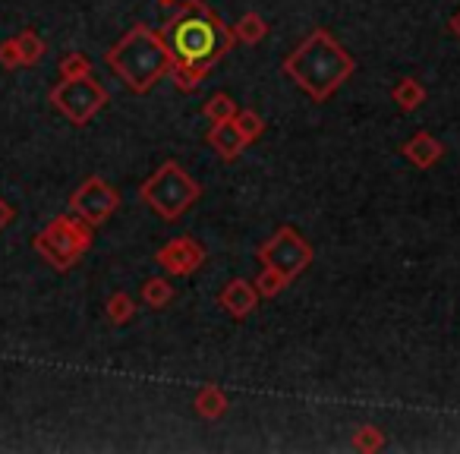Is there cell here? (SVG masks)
<instances>
[{
  "instance_id": "44dd1931",
  "label": "cell",
  "mask_w": 460,
  "mask_h": 454,
  "mask_svg": "<svg viewBox=\"0 0 460 454\" xmlns=\"http://www.w3.org/2000/svg\"><path fill=\"white\" fill-rule=\"evenodd\" d=\"M288 284H290L288 278H284L278 269H269V265H265L262 275L256 278V290H259V297H278L284 288H288Z\"/></svg>"
},
{
  "instance_id": "ac0fdd59",
  "label": "cell",
  "mask_w": 460,
  "mask_h": 454,
  "mask_svg": "<svg viewBox=\"0 0 460 454\" xmlns=\"http://www.w3.org/2000/svg\"><path fill=\"white\" fill-rule=\"evenodd\" d=\"M16 45H20V54H22V67H35L45 60V41L35 29H22L16 35Z\"/></svg>"
},
{
  "instance_id": "52a82bcc",
  "label": "cell",
  "mask_w": 460,
  "mask_h": 454,
  "mask_svg": "<svg viewBox=\"0 0 460 454\" xmlns=\"http://www.w3.org/2000/svg\"><path fill=\"white\" fill-rule=\"evenodd\" d=\"M256 256L262 259V265L281 272L288 281H296V278H300L303 272L313 265L315 250L306 244V237H300V231H296V227L284 224V227H278V231L271 234L262 246H259Z\"/></svg>"
},
{
  "instance_id": "2e32d148",
  "label": "cell",
  "mask_w": 460,
  "mask_h": 454,
  "mask_svg": "<svg viewBox=\"0 0 460 454\" xmlns=\"http://www.w3.org/2000/svg\"><path fill=\"white\" fill-rule=\"evenodd\" d=\"M104 316H108L111 325H127L136 316V300L127 290H114V294L104 300Z\"/></svg>"
},
{
  "instance_id": "8992f818",
  "label": "cell",
  "mask_w": 460,
  "mask_h": 454,
  "mask_svg": "<svg viewBox=\"0 0 460 454\" xmlns=\"http://www.w3.org/2000/svg\"><path fill=\"white\" fill-rule=\"evenodd\" d=\"M51 104L76 127H85L98 111L108 104V89H104L98 79L89 76H73V79H60L51 89Z\"/></svg>"
},
{
  "instance_id": "d4e9b609",
  "label": "cell",
  "mask_w": 460,
  "mask_h": 454,
  "mask_svg": "<svg viewBox=\"0 0 460 454\" xmlns=\"http://www.w3.org/2000/svg\"><path fill=\"white\" fill-rule=\"evenodd\" d=\"M13 218H16V209L7 202V199L0 196V231H4V227H7V224L13 221Z\"/></svg>"
},
{
  "instance_id": "d6986e66",
  "label": "cell",
  "mask_w": 460,
  "mask_h": 454,
  "mask_svg": "<svg viewBox=\"0 0 460 454\" xmlns=\"http://www.w3.org/2000/svg\"><path fill=\"white\" fill-rule=\"evenodd\" d=\"M237 102L230 95H224V92H217V95H211L208 102H205V108H202V114L208 117L211 123H224V120H234L237 117Z\"/></svg>"
},
{
  "instance_id": "7402d4cb",
  "label": "cell",
  "mask_w": 460,
  "mask_h": 454,
  "mask_svg": "<svg viewBox=\"0 0 460 454\" xmlns=\"http://www.w3.org/2000/svg\"><path fill=\"white\" fill-rule=\"evenodd\" d=\"M92 73V58L83 51H70L64 60H60V76L73 79V76H89Z\"/></svg>"
},
{
  "instance_id": "5b68a950",
  "label": "cell",
  "mask_w": 460,
  "mask_h": 454,
  "mask_svg": "<svg viewBox=\"0 0 460 454\" xmlns=\"http://www.w3.org/2000/svg\"><path fill=\"white\" fill-rule=\"evenodd\" d=\"M92 244H95V227L79 215H73V211L70 215H58L32 240L35 253L58 272H70L92 250Z\"/></svg>"
},
{
  "instance_id": "484cf974",
  "label": "cell",
  "mask_w": 460,
  "mask_h": 454,
  "mask_svg": "<svg viewBox=\"0 0 460 454\" xmlns=\"http://www.w3.org/2000/svg\"><path fill=\"white\" fill-rule=\"evenodd\" d=\"M451 32H454V35H457V39H460V10H457V13L451 16Z\"/></svg>"
},
{
  "instance_id": "5bb4252c",
  "label": "cell",
  "mask_w": 460,
  "mask_h": 454,
  "mask_svg": "<svg viewBox=\"0 0 460 454\" xmlns=\"http://www.w3.org/2000/svg\"><path fill=\"white\" fill-rule=\"evenodd\" d=\"M192 407H196V414L205 416V420H221V416L227 414L230 401L217 385H205V388H199L196 404H192Z\"/></svg>"
},
{
  "instance_id": "9c48e42d",
  "label": "cell",
  "mask_w": 460,
  "mask_h": 454,
  "mask_svg": "<svg viewBox=\"0 0 460 454\" xmlns=\"http://www.w3.org/2000/svg\"><path fill=\"white\" fill-rule=\"evenodd\" d=\"M155 259L171 278H190L205 265V246L192 237H173L161 246Z\"/></svg>"
},
{
  "instance_id": "4316f807",
  "label": "cell",
  "mask_w": 460,
  "mask_h": 454,
  "mask_svg": "<svg viewBox=\"0 0 460 454\" xmlns=\"http://www.w3.org/2000/svg\"><path fill=\"white\" fill-rule=\"evenodd\" d=\"M158 4H177V0H158Z\"/></svg>"
},
{
  "instance_id": "8fae6325",
  "label": "cell",
  "mask_w": 460,
  "mask_h": 454,
  "mask_svg": "<svg viewBox=\"0 0 460 454\" xmlns=\"http://www.w3.org/2000/svg\"><path fill=\"white\" fill-rule=\"evenodd\" d=\"M401 155L410 161L413 167H420V171H429V167H435L441 158H445V146H441L438 139H435L432 133H426V129H420V133H413L407 142L401 146Z\"/></svg>"
},
{
  "instance_id": "3957f363",
  "label": "cell",
  "mask_w": 460,
  "mask_h": 454,
  "mask_svg": "<svg viewBox=\"0 0 460 454\" xmlns=\"http://www.w3.org/2000/svg\"><path fill=\"white\" fill-rule=\"evenodd\" d=\"M111 64V70L117 73L123 85H127L133 95H146L155 89V83L164 76H171L173 54L167 48L164 35L158 29L146 26V22H136L129 26L120 39L111 45V51L104 54Z\"/></svg>"
},
{
  "instance_id": "ffe728a7",
  "label": "cell",
  "mask_w": 460,
  "mask_h": 454,
  "mask_svg": "<svg viewBox=\"0 0 460 454\" xmlns=\"http://www.w3.org/2000/svg\"><path fill=\"white\" fill-rule=\"evenodd\" d=\"M353 448L363 454H376L385 448V432L372 423H363V426L353 429Z\"/></svg>"
},
{
  "instance_id": "7c38bea8",
  "label": "cell",
  "mask_w": 460,
  "mask_h": 454,
  "mask_svg": "<svg viewBox=\"0 0 460 454\" xmlns=\"http://www.w3.org/2000/svg\"><path fill=\"white\" fill-rule=\"evenodd\" d=\"M208 146L217 152V158L221 161H234L240 152H243L250 142L243 139V133L237 129V123L234 120H224V123H211L208 129Z\"/></svg>"
},
{
  "instance_id": "277c9868",
  "label": "cell",
  "mask_w": 460,
  "mask_h": 454,
  "mask_svg": "<svg viewBox=\"0 0 460 454\" xmlns=\"http://www.w3.org/2000/svg\"><path fill=\"white\" fill-rule=\"evenodd\" d=\"M139 196L158 218L177 221V218H183L186 211L199 202L202 183H199L186 167H180L177 161H164V165L139 186Z\"/></svg>"
},
{
  "instance_id": "603a6c76",
  "label": "cell",
  "mask_w": 460,
  "mask_h": 454,
  "mask_svg": "<svg viewBox=\"0 0 460 454\" xmlns=\"http://www.w3.org/2000/svg\"><path fill=\"white\" fill-rule=\"evenodd\" d=\"M234 123H237V129L243 133V139H246V142H256L259 136L265 133V120L256 114V111H237Z\"/></svg>"
},
{
  "instance_id": "4fadbf2b",
  "label": "cell",
  "mask_w": 460,
  "mask_h": 454,
  "mask_svg": "<svg viewBox=\"0 0 460 454\" xmlns=\"http://www.w3.org/2000/svg\"><path fill=\"white\" fill-rule=\"evenodd\" d=\"M391 102H394L403 114H413V111H420V104L426 102V85L413 76H403L401 83L391 89Z\"/></svg>"
},
{
  "instance_id": "ba28073f",
  "label": "cell",
  "mask_w": 460,
  "mask_h": 454,
  "mask_svg": "<svg viewBox=\"0 0 460 454\" xmlns=\"http://www.w3.org/2000/svg\"><path fill=\"white\" fill-rule=\"evenodd\" d=\"M117 209H120V192L98 174L85 177L70 196V211L83 218V221H89L92 227H102Z\"/></svg>"
},
{
  "instance_id": "30bf717a",
  "label": "cell",
  "mask_w": 460,
  "mask_h": 454,
  "mask_svg": "<svg viewBox=\"0 0 460 454\" xmlns=\"http://www.w3.org/2000/svg\"><path fill=\"white\" fill-rule=\"evenodd\" d=\"M217 303H221L224 313H227L230 319H246L250 313H256L259 290H256V284L246 281V278H234V281H230L227 288L221 290Z\"/></svg>"
},
{
  "instance_id": "cb8c5ba5",
  "label": "cell",
  "mask_w": 460,
  "mask_h": 454,
  "mask_svg": "<svg viewBox=\"0 0 460 454\" xmlns=\"http://www.w3.org/2000/svg\"><path fill=\"white\" fill-rule=\"evenodd\" d=\"M0 67H4V70H20L22 67V54H20L16 39L0 41Z\"/></svg>"
},
{
  "instance_id": "6da1fadb",
  "label": "cell",
  "mask_w": 460,
  "mask_h": 454,
  "mask_svg": "<svg viewBox=\"0 0 460 454\" xmlns=\"http://www.w3.org/2000/svg\"><path fill=\"white\" fill-rule=\"evenodd\" d=\"M173 54L171 79L180 92H196L202 79L221 64L234 48V29L202 0H183L180 13H173L161 29Z\"/></svg>"
},
{
  "instance_id": "9a60e30c",
  "label": "cell",
  "mask_w": 460,
  "mask_h": 454,
  "mask_svg": "<svg viewBox=\"0 0 460 454\" xmlns=\"http://www.w3.org/2000/svg\"><path fill=\"white\" fill-rule=\"evenodd\" d=\"M265 35H269V22H265V16L256 13V10L243 13L237 20V26H234V39L243 41V45H256V41H262Z\"/></svg>"
},
{
  "instance_id": "e0dca14e",
  "label": "cell",
  "mask_w": 460,
  "mask_h": 454,
  "mask_svg": "<svg viewBox=\"0 0 460 454\" xmlns=\"http://www.w3.org/2000/svg\"><path fill=\"white\" fill-rule=\"evenodd\" d=\"M173 300V284L167 278H146L142 281V303L148 309H164Z\"/></svg>"
},
{
  "instance_id": "7a4b0ae2",
  "label": "cell",
  "mask_w": 460,
  "mask_h": 454,
  "mask_svg": "<svg viewBox=\"0 0 460 454\" xmlns=\"http://www.w3.org/2000/svg\"><path fill=\"white\" fill-rule=\"evenodd\" d=\"M353 70H357V60L328 29H315L284 60V73L319 104L328 102L353 76Z\"/></svg>"
}]
</instances>
